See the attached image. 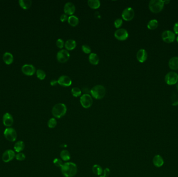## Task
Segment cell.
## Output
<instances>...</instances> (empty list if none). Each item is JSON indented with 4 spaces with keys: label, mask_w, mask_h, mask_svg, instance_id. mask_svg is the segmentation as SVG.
Listing matches in <instances>:
<instances>
[{
    "label": "cell",
    "mask_w": 178,
    "mask_h": 177,
    "mask_svg": "<svg viewBox=\"0 0 178 177\" xmlns=\"http://www.w3.org/2000/svg\"><path fill=\"white\" fill-rule=\"evenodd\" d=\"M61 171L64 177H74L77 173V167L73 163H66L62 166Z\"/></svg>",
    "instance_id": "1"
},
{
    "label": "cell",
    "mask_w": 178,
    "mask_h": 177,
    "mask_svg": "<svg viewBox=\"0 0 178 177\" xmlns=\"http://www.w3.org/2000/svg\"><path fill=\"white\" fill-rule=\"evenodd\" d=\"M66 106L63 103H59L56 104L53 107L52 110L53 115L57 118H60L63 117L66 113Z\"/></svg>",
    "instance_id": "2"
},
{
    "label": "cell",
    "mask_w": 178,
    "mask_h": 177,
    "mask_svg": "<svg viewBox=\"0 0 178 177\" xmlns=\"http://www.w3.org/2000/svg\"><path fill=\"white\" fill-rule=\"evenodd\" d=\"M90 93L95 99L98 100L102 99L105 96V88L103 85H96L91 88Z\"/></svg>",
    "instance_id": "3"
},
{
    "label": "cell",
    "mask_w": 178,
    "mask_h": 177,
    "mask_svg": "<svg viewBox=\"0 0 178 177\" xmlns=\"http://www.w3.org/2000/svg\"><path fill=\"white\" fill-rule=\"evenodd\" d=\"M164 2L162 0H151L149 3V9L153 13L160 12L163 9Z\"/></svg>",
    "instance_id": "4"
},
{
    "label": "cell",
    "mask_w": 178,
    "mask_h": 177,
    "mask_svg": "<svg viewBox=\"0 0 178 177\" xmlns=\"http://www.w3.org/2000/svg\"><path fill=\"white\" fill-rule=\"evenodd\" d=\"M80 102L82 107L85 109L90 108L93 104V99L90 95L85 93L80 97Z\"/></svg>",
    "instance_id": "5"
},
{
    "label": "cell",
    "mask_w": 178,
    "mask_h": 177,
    "mask_svg": "<svg viewBox=\"0 0 178 177\" xmlns=\"http://www.w3.org/2000/svg\"><path fill=\"white\" fill-rule=\"evenodd\" d=\"M4 135L7 140L9 141H15L17 138V132L15 129L11 127H8L5 129Z\"/></svg>",
    "instance_id": "6"
},
{
    "label": "cell",
    "mask_w": 178,
    "mask_h": 177,
    "mask_svg": "<svg viewBox=\"0 0 178 177\" xmlns=\"http://www.w3.org/2000/svg\"><path fill=\"white\" fill-rule=\"evenodd\" d=\"M166 83L172 85L177 83L178 82V74L175 72H169L165 76Z\"/></svg>",
    "instance_id": "7"
},
{
    "label": "cell",
    "mask_w": 178,
    "mask_h": 177,
    "mask_svg": "<svg viewBox=\"0 0 178 177\" xmlns=\"http://www.w3.org/2000/svg\"><path fill=\"white\" fill-rule=\"evenodd\" d=\"M56 57L59 63H65L69 59V53L66 49H62L58 52Z\"/></svg>",
    "instance_id": "8"
},
{
    "label": "cell",
    "mask_w": 178,
    "mask_h": 177,
    "mask_svg": "<svg viewBox=\"0 0 178 177\" xmlns=\"http://www.w3.org/2000/svg\"><path fill=\"white\" fill-rule=\"evenodd\" d=\"M134 17V11L131 7H127L122 13V17L126 21H130Z\"/></svg>",
    "instance_id": "9"
},
{
    "label": "cell",
    "mask_w": 178,
    "mask_h": 177,
    "mask_svg": "<svg viewBox=\"0 0 178 177\" xmlns=\"http://www.w3.org/2000/svg\"><path fill=\"white\" fill-rule=\"evenodd\" d=\"M114 36L116 39L119 41H124L128 39L129 34L127 30L121 28L115 31Z\"/></svg>",
    "instance_id": "10"
},
{
    "label": "cell",
    "mask_w": 178,
    "mask_h": 177,
    "mask_svg": "<svg viewBox=\"0 0 178 177\" xmlns=\"http://www.w3.org/2000/svg\"><path fill=\"white\" fill-rule=\"evenodd\" d=\"M162 39L166 43H171L175 39V34L171 31L166 30L162 34Z\"/></svg>",
    "instance_id": "11"
},
{
    "label": "cell",
    "mask_w": 178,
    "mask_h": 177,
    "mask_svg": "<svg viewBox=\"0 0 178 177\" xmlns=\"http://www.w3.org/2000/svg\"><path fill=\"white\" fill-rule=\"evenodd\" d=\"M21 71L22 73L27 76H32L36 72V68L32 64H26L22 66Z\"/></svg>",
    "instance_id": "12"
},
{
    "label": "cell",
    "mask_w": 178,
    "mask_h": 177,
    "mask_svg": "<svg viewBox=\"0 0 178 177\" xmlns=\"http://www.w3.org/2000/svg\"><path fill=\"white\" fill-rule=\"evenodd\" d=\"M58 84L64 87L70 86L72 83L71 80L70 79L69 77H68L66 75H62L60 76L58 78Z\"/></svg>",
    "instance_id": "13"
},
{
    "label": "cell",
    "mask_w": 178,
    "mask_h": 177,
    "mask_svg": "<svg viewBox=\"0 0 178 177\" xmlns=\"http://www.w3.org/2000/svg\"><path fill=\"white\" fill-rule=\"evenodd\" d=\"M15 156L16 154L14 151L12 150H6V151L3 153L2 155V160L4 162H9L14 159Z\"/></svg>",
    "instance_id": "14"
},
{
    "label": "cell",
    "mask_w": 178,
    "mask_h": 177,
    "mask_svg": "<svg viewBox=\"0 0 178 177\" xmlns=\"http://www.w3.org/2000/svg\"><path fill=\"white\" fill-rule=\"evenodd\" d=\"M64 11L65 14L72 16L75 12V6L71 2H67L64 6Z\"/></svg>",
    "instance_id": "15"
},
{
    "label": "cell",
    "mask_w": 178,
    "mask_h": 177,
    "mask_svg": "<svg viewBox=\"0 0 178 177\" xmlns=\"http://www.w3.org/2000/svg\"><path fill=\"white\" fill-rule=\"evenodd\" d=\"M148 58V53L144 49H140L136 54V58L140 63H143Z\"/></svg>",
    "instance_id": "16"
},
{
    "label": "cell",
    "mask_w": 178,
    "mask_h": 177,
    "mask_svg": "<svg viewBox=\"0 0 178 177\" xmlns=\"http://www.w3.org/2000/svg\"><path fill=\"white\" fill-rule=\"evenodd\" d=\"M3 124L6 127H11L14 123L12 115L9 113H6L3 115Z\"/></svg>",
    "instance_id": "17"
},
{
    "label": "cell",
    "mask_w": 178,
    "mask_h": 177,
    "mask_svg": "<svg viewBox=\"0 0 178 177\" xmlns=\"http://www.w3.org/2000/svg\"><path fill=\"white\" fill-rule=\"evenodd\" d=\"M76 42L73 39H68L65 43V47L68 51L73 50L76 47Z\"/></svg>",
    "instance_id": "18"
},
{
    "label": "cell",
    "mask_w": 178,
    "mask_h": 177,
    "mask_svg": "<svg viewBox=\"0 0 178 177\" xmlns=\"http://www.w3.org/2000/svg\"><path fill=\"white\" fill-rule=\"evenodd\" d=\"M153 162L154 165L157 167H161L164 163L163 157L159 155H157L154 156Z\"/></svg>",
    "instance_id": "19"
},
{
    "label": "cell",
    "mask_w": 178,
    "mask_h": 177,
    "mask_svg": "<svg viewBox=\"0 0 178 177\" xmlns=\"http://www.w3.org/2000/svg\"><path fill=\"white\" fill-rule=\"evenodd\" d=\"M3 59L4 63H6V64L9 65L13 63L14 60V57L11 53L6 52L3 55Z\"/></svg>",
    "instance_id": "20"
},
{
    "label": "cell",
    "mask_w": 178,
    "mask_h": 177,
    "mask_svg": "<svg viewBox=\"0 0 178 177\" xmlns=\"http://www.w3.org/2000/svg\"><path fill=\"white\" fill-rule=\"evenodd\" d=\"M169 66L172 70H178V57H172L169 60Z\"/></svg>",
    "instance_id": "21"
},
{
    "label": "cell",
    "mask_w": 178,
    "mask_h": 177,
    "mask_svg": "<svg viewBox=\"0 0 178 177\" xmlns=\"http://www.w3.org/2000/svg\"><path fill=\"white\" fill-rule=\"evenodd\" d=\"M19 4L22 9L26 10L30 9L32 5V1L30 0H20L19 1Z\"/></svg>",
    "instance_id": "22"
},
{
    "label": "cell",
    "mask_w": 178,
    "mask_h": 177,
    "mask_svg": "<svg viewBox=\"0 0 178 177\" xmlns=\"http://www.w3.org/2000/svg\"><path fill=\"white\" fill-rule=\"evenodd\" d=\"M89 60L92 64L93 65H97L99 63L100 59L97 55L95 53H91L89 55Z\"/></svg>",
    "instance_id": "23"
},
{
    "label": "cell",
    "mask_w": 178,
    "mask_h": 177,
    "mask_svg": "<svg viewBox=\"0 0 178 177\" xmlns=\"http://www.w3.org/2000/svg\"><path fill=\"white\" fill-rule=\"evenodd\" d=\"M67 21H68V24L71 26L75 27L78 24L79 20V18L77 16H74V15H72V16H70L68 17Z\"/></svg>",
    "instance_id": "24"
},
{
    "label": "cell",
    "mask_w": 178,
    "mask_h": 177,
    "mask_svg": "<svg viewBox=\"0 0 178 177\" xmlns=\"http://www.w3.org/2000/svg\"><path fill=\"white\" fill-rule=\"evenodd\" d=\"M89 6L92 9H97L101 5V3L99 0H89L88 1Z\"/></svg>",
    "instance_id": "25"
},
{
    "label": "cell",
    "mask_w": 178,
    "mask_h": 177,
    "mask_svg": "<svg viewBox=\"0 0 178 177\" xmlns=\"http://www.w3.org/2000/svg\"><path fill=\"white\" fill-rule=\"evenodd\" d=\"M14 148L15 152H16L17 153L21 152V151L24 149V142L22 141H19L17 142L14 145Z\"/></svg>",
    "instance_id": "26"
},
{
    "label": "cell",
    "mask_w": 178,
    "mask_h": 177,
    "mask_svg": "<svg viewBox=\"0 0 178 177\" xmlns=\"http://www.w3.org/2000/svg\"><path fill=\"white\" fill-rule=\"evenodd\" d=\"M61 159L64 161H68L70 159V153L67 150H63L60 153Z\"/></svg>",
    "instance_id": "27"
},
{
    "label": "cell",
    "mask_w": 178,
    "mask_h": 177,
    "mask_svg": "<svg viewBox=\"0 0 178 177\" xmlns=\"http://www.w3.org/2000/svg\"><path fill=\"white\" fill-rule=\"evenodd\" d=\"M158 26V22L156 19H152L148 24V28L149 29L154 30Z\"/></svg>",
    "instance_id": "28"
},
{
    "label": "cell",
    "mask_w": 178,
    "mask_h": 177,
    "mask_svg": "<svg viewBox=\"0 0 178 177\" xmlns=\"http://www.w3.org/2000/svg\"><path fill=\"white\" fill-rule=\"evenodd\" d=\"M92 171L94 174L101 176L103 173L102 168L99 165H94L92 167Z\"/></svg>",
    "instance_id": "29"
},
{
    "label": "cell",
    "mask_w": 178,
    "mask_h": 177,
    "mask_svg": "<svg viewBox=\"0 0 178 177\" xmlns=\"http://www.w3.org/2000/svg\"><path fill=\"white\" fill-rule=\"evenodd\" d=\"M36 76L40 80H43L46 77V73L42 70L39 69L36 71Z\"/></svg>",
    "instance_id": "30"
},
{
    "label": "cell",
    "mask_w": 178,
    "mask_h": 177,
    "mask_svg": "<svg viewBox=\"0 0 178 177\" xmlns=\"http://www.w3.org/2000/svg\"><path fill=\"white\" fill-rule=\"evenodd\" d=\"M71 93L75 97H78L81 95V90L78 87H73L71 89Z\"/></svg>",
    "instance_id": "31"
},
{
    "label": "cell",
    "mask_w": 178,
    "mask_h": 177,
    "mask_svg": "<svg viewBox=\"0 0 178 177\" xmlns=\"http://www.w3.org/2000/svg\"><path fill=\"white\" fill-rule=\"evenodd\" d=\"M48 125L50 128H54L57 125V121L55 118H51L48 121Z\"/></svg>",
    "instance_id": "32"
},
{
    "label": "cell",
    "mask_w": 178,
    "mask_h": 177,
    "mask_svg": "<svg viewBox=\"0 0 178 177\" xmlns=\"http://www.w3.org/2000/svg\"><path fill=\"white\" fill-rule=\"evenodd\" d=\"M82 51H83L85 54H90L91 52V49L90 47L87 44L82 45Z\"/></svg>",
    "instance_id": "33"
},
{
    "label": "cell",
    "mask_w": 178,
    "mask_h": 177,
    "mask_svg": "<svg viewBox=\"0 0 178 177\" xmlns=\"http://www.w3.org/2000/svg\"><path fill=\"white\" fill-rule=\"evenodd\" d=\"M15 157L17 160L19 161H24L25 159L26 156L24 153L19 152L16 155Z\"/></svg>",
    "instance_id": "34"
},
{
    "label": "cell",
    "mask_w": 178,
    "mask_h": 177,
    "mask_svg": "<svg viewBox=\"0 0 178 177\" xmlns=\"http://www.w3.org/2000/svg\"><path fill=\"white\" fill-rule=\"evenodd\" d=\"M123 24L122 20L120 18L117 19L114 22V26L116 28H119Z\"/></svg>",
    "instance_id": "35"
},
{
    "label": "cell",
    "mask_w": 178,
    "mask_h": 177,
    "mask_svg": "<svg viewBox=\"0 0 178 177\" xmlns=\"http://www.w3.org/2000/svg\"><path fill=\"white\" fill-rule=\"evenodd\" d=\"M53 163L56 166L58 167H62L64 164L63 162L60 159H55L53 161Z\"/></svg>",
    "instance_id": "36"
},
{
    "label": "cell",
    "mask_w": 178,
    "mask_h": 177,
    "mask_svg": "<svg viewBox=\"0 0 178 177\" xmlns=\"http://www.w3.org/2000/svg\"><path fill=\"white\" fill-rule=\"evenodd\" d=\"M56 46H58V47L59 48H63L64 46L65 45L63 40L61 39H58L57 40L56 43Z\"/></svg>",
    "instance_id": "37"
},
{
    "label": "cell",
    "mask_w": 178,
    "mask_h": 177,
    "mask_svg": "<svg viewBox=\"0 0 178 177\" xmlns=\"http://www.w3.org/2000/svg\"><path fill=\"white\" fill-rule=\"evenodd\" d=\"M68 19V17L67 15L65 14H62V15H61V16H60V21H62V22H65L66 20H67Z\"/></svg>",
    "instance_id": "38"
},
{
    "label": "cell",
    "mask_w": 178,
    "mask_h": 177,
    "mask_svg": "<svg viewBox=\"0 0 178 177\" xmlns=\"http://www.w3.org/2000/svg\"><path fill=\"white\" fill-rule=\"evenodd\" d=\"M103 174H104L103 176H104L105 177H109V175L110 174V170H109V169L108 168H105L103 170Z\"/></svg>",
    "instance_id": "39"
},
{
    "label": "cell",
    "mask_w": 178,
    "mask_h": 177,
    "mask_svg": "<svg viewBox=\"0 0 178 177\" xmlns=\"http://www.w3.org/2000/svg\"><path fill=\"white\" fill-rule=\"evenodd\" d=\"M173 30L175 33H176L177 34H178V22H177L174 25Z\"/></svg>",
    "instance_id": "40"
},
{
    "label": "cell",
    "mask_w": 178,
    "mask_h": 177,
    "mask_svg": "<svg viewBox=\"0 0 178 177\" xmlns=\"http://www.w3.org/2000/svg\"><path fill=\"white\" fill-rule=\"evenodd\" d=\"M58 84V81H56L55 80H53L50 82V84L51 86H55Z\"/></svg>",
    "instance_id": "41"
},
{
    "label": "cell",
    "mask_w": 178,
    "mask_h": 177,
    "mask_svg": "<svg viewBox=\"0 0 178 177\" xmlns=\"http://www.w3.org/2000/svg\"><path fill=\"white\" fill-rule=\"evenodd\" d=\"M175 101L172 103V105H178V99H175Z\"/></svg>",
    "instance_id": "42"
},
{
    "label": "cell",
    "mask_w": 178,
    "mask_h": 177,
    "mask_svg": "<svg viewBox=\"0 0 178 177\" xmlns=\"http://www.w3.org/2000/svg\"><path fill=\"white\" fill-rule=\"evenodd\" d=\"M163 2H164V4H168L170 2V1H169V0H165V1H163Z\"/></svg>",
    "instance_id": "43"
},
{
    "label": "cell",
    "mask_w": 178,
    "mask_h": 177,
    "mask_svg": "<svg viewBox=\"0 0 178 177\" xmlns=\"http://www.w3.org/2000/svg\"><path fill=\"white\" fill-rule=\"evenodd\" d=\"M177 89H178V83H177Z\"/></svg>",
    "instance_id": "44"
},
{
    "label": "cell",
    "mask_w": 178,
    "mask_h": 177,
    "mask_svg": "<svg viewBox=\"0 0 178 177\" xmlns=\"http://www.w3.org/2000/svg\"><path fill=\"white\" fill-rule=\"evenodd\" d=\"M100 177H105V176H101Z\"/></svg>",
    "instance_id": "45"
},
{
    "label": "cell",
    "mask_w": 178,
    "mask_h": 177,
    "mask_svg": "<svg viewBox=\"0 0 178 177\" xmlns=\"http://www.w3.org/2000/svg\"><path fill=\"white\" fill-rule=\"evenodd\" d=\"M177 41H178V37H177Z\"/></svg>",
    "instance_id": "46"
}]
</instances>
